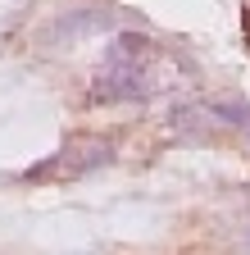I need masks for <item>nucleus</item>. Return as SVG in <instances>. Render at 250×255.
<instances>
[{
    "label": "nucleus",
    "instance_id": "obj_3",
    "mask_svg": "<svg viewBox=\"0 0 250 255\" xmlns=\"http://www.w3.org/2000/svg\"><path fill=\"white\" fill-rule=\"evenodd\" d=\"M118 23V9H105V5H91V9H69V14H59L50 27H46V41L59 46V41H78L86 37V32H105Z\"/></svg>",
    "mask_w": 250,
    "mask_h": 255
},
{
    "label": "nucleus",
    "instance_id": "obj_4",
    "mask_svg": "<svg viewBox=\"0 0 250 255\" xmlns=\"http://www.w3.org/2000/svg\"><path fill=\"white\" fill-rule=\"evenodd\" d=\"M155 59V41L141 32H114L105 50V69H146Z\"/></svg>",
    "mask_w": 250,
    "mask_h": 255
},
{
    "label": "nucleus",
    "instance_id": "obj_5",
    "mask_svg": "<svg viewBox=\"0 0 250 255\" xmlns=\"http://www.w3.org/2000/svg\"><path fill=\"white\" fill-rule=\"evenodd\" d=\"M205 114L218 119V123H246L250 128V105H241V101H209Z\"/></svg>",
    "mask_w": 250,
    "mask_h": 255
},
{
    "label": "nucleus",
    "instance_id": "obj_2",
    "mask_svg": "<svg viewBox=\"0 0 250 255\" xmlns=\"http://www.w3.org/2000/svg\"><path fill=\"white\" fill-rule=\"evenodd\" d=\"M150 96V73L146 69H100L91 78V101H146Z\"/></svg>",
    "mask_w": 250,
    "mask_h": 255
},
{
    "label": "nucleus",
    "instance_id": "obj_1",
    "mask_svg": "<svg viewBox=\"0 0 250 255\" xmlns=\"http://www.w3.org/2000/svg\"><path fill=\"white\" fill-rule=\"evenodd\" d=\"M114 159V141H105V137H73L64 150H59V173H69V178H82V173H91V169H100V164H109ZM55 164H41V169H27L23 178H46Z\"/></svg>",
    "mask_w": 250,
    "mask_h": 255
}]
</instances>
